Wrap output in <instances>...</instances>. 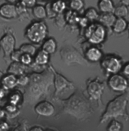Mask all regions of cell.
Segmentation results:
<instances>
[{
	"label": "cell",
	"instance_id": "obj_35",
	"mask_svg": "<svg viewBox=\"0 0 129 131\" xmlns=\"http://www.w3.org/2000/svg\"><path fill=\"white\" fill-rule=\"evenodd\" d=\"M122 72L126 76H129V63L125 64L124 66H122Z\"/></svg>",
	"mask_w": 129,
	"mask_h": 131
},
{
	"label": "cell",
	"instance_id": "obj_42",
	"mask_svg": "<svg viewBox=\"0 0 129 131\" xmlns=\"http://www.w3.org/2000/svg\"><path fill=\"white\" fill-rule=\"evenodd\" d=\"M45 131H53V130H45Z\"/></svg>",
	"mask_w": 129,
	"mask_h": 131
},
{
	"label": "cell",
	"instance_id": "obj_44",
	"mask_svg": "<svg viewBox=\"0 0 129 131\" xmlns=\"http://www.w3.org/2000/svg\"><path fill=\"white\" fill-rule=\"evenodd\" d=\"M0 49H1V48H0Z\"/></svg>",
	"mask_w": 129,
	"mask_h": 131
},
{
	"label": "cell",
	"instance_id": "obj_13",
	"mask_svg": "<svg viewBox=\"0 0 129 131\" xmlns=\"http://www.w3.org/2000/svg\"><path fill=\"white\" fill-rule=\"evenodd\" d=\"M84 58L87 61L98 62L103 58V52L96 46H90L84 52Z\"/></svg>",
	"mask_w": 129,
	"mask_h": 131
},
{
	"label": "cell",
	"instance_id": "obj_21",
	"mask_svg": "<svg viewBox=\"0 0 129 131\" xmlns=\"http://www.w3.org/2000/svg\"><path fill=\"white\" fill-rule=\"evenodd\" d=\"M32 13L33 15L38 20H43L47 17L45 6L42 5H36L34 7H33Z\"/></svg>",
	"mask_w": 129,
	"mask_h": 131
},
{
	"label": "cell",
	"instance_id": "obj_6",
	"mask_svg": "<svg viewBox=\"0 0 129 131\" xmlns=\"http://www.w3.org/2000/svg\"><path fill=\"white\" fill-rule=\"evenodd\" d=\"M102 68L109 74H115L122 68V64L121 60L115 56H107L101 59Z\"/></svg>",
	"mask_w": 129,
	"mask_h": 131
},
{
	"label": "cell",
	"instance_id": "obj_17",
	"mask_svg": "<svg viewBox=\"0 0 129 131\" xmlns=\"http://www.w3.org/2000/svg\"><path fill=\"white\" fill-rule=\"evenodd\" d=\"M49 61V55L45 51L40 49L34 56V62L37 66H45Z\"/></svg>",
	"mask_w": 129,
	"mask_h": 131
},
{
	"label": "cell",
	"instance_id": "obj_8",
	"mask_svg": "<svg viewBox=\"0 0 129 131\" xmlns=\"http://www.w3.org/2000/svg\"><path fill=\"white\" fill-rule=\"evenodd\" d=\"M104 90V84L99 80L94 79L91 80L87 85V92L90 99L100 102Z\"/></svg>",
	"mask_w": 129,
	"mask_h": 131
},
{
	"label": "cell",
	"instance_id": "obj_26",
	"mask_svg": "<svg viewBox=\"0 0 129 131\" xmlns=\"http://www.w3.org/2000/svg\"><path fill=\"white\" fill-rule=\"evenodd\" d=\"M84 6V2L83 0H71L69 3V7L73 12H80Z\"/></svg>",
	"mask_w": 129,
	"mask_h": 131
},
{
	"label": "cell",
	"instance_id": "obj_7",
	"mask_svg": "<svg viewBox=\"0 0 129 131\" xmlns=\"http://www.w3.org/2000/svg\"><path fill=\"white\" fill-rule=\"evenodd\" d=\"M107 84L112 90L118 93H125L128 88V81L119 74H112L108 79Z\"/></svg>",
	"mask_w": 129,
	"mask_h": 131
},
{
	"label": "cell",
	"instance_id": "obj_30",
	"mask_svg": "<svg viewBox=\"0 0 129 131\" xmlns=\"http://www.w3.org/2000/svg\"><path fill=\"white\" fill-rule=\"evenodd\" d=\"M17 83L18 85L24 86L30 83V77H28L27 74L21 75L17 77Z\"/></svg>",
	"mask_w": 129,
	"mask_h": 131
},
{
	"label": "cell",
	"instance_id": "obj_12",
	"mask_svg": "<svg viewBox=\"0 0 129 131\" xmlns=\"http://www.w3.org/2000/svg\"><path fill=\"white\" fill-rule=\"evenodd\" d=\"M16 6L11 3H4L0 6V16L5 19H13L18 17Z\"/></svg>",
	"mask_w": 129,
	"mask_h": 131
},
{
	"label": "cell",
	"instance_id": "obj_33",
	"mask_svg": "<svg viewBox=\"0 0 129 131\" xmlns=\"http://www.w3.org/2000/svg\"><path fill=\"white\" fill-rule=\"evenodd\" d=\"M37 0H21V4L25 8H33L36 5Z\"/></svg>",
	"mask_w": 129,
	"mask_h": 131
},
{
	"label": "cell",
	"instance_id": "obj_16",
	"mask_svg": "<svg viewBox=\"0 0 129 131\" xmlns=\"http://www.w3.org/2000/svg\"><path fill=\"white\" fill-rule=\"evenodd\" d=\"M116 18H117L113 13H102L99 16L98 22L105 28H111L112 27Z\"/></svg>",
	"mask_w": 129,
	"mask_h": 131
},
{
	"label": "cell",
	"instance_id": "obj_38",
	"mask_svg": "<svg viewBox=\"0 0 129 131\" xmlns=\"http://www.w3.org/2000/svg\"><path fill=\"white\" fill-rule=\"evenodd\" d=\"M120 2H121L122 5H123L126 7L129 6V0H120Z\"/></svg>",
	"mask_w": 129,
	"mask_h": 131
},
{
	"label": "cell",
	"instance_id": "obj_11",
	"mask_svg": "<svg viewBox=\"0 0 129 131\" xmlns=\"http://www.w3.org/2000/svg\"><path fill=\"white\" fill-rule=\"evenodd\" d=\"M34 111L37 114L43 117H50L55 112L54 105L49 101L43 100L37 103L34 107Z\"/></svg>",
	"mask_w": 129,
	"mask_h": 131
},
{
	"label": "cell",
	"instance_id": "obj_25",
	"mask_svg": "<svg viewBox=\"0 0 129 131\" xmlns=\"http://www.w3.org/2000/svg\"><path fill=\"white\" fill-rule=\"evenodd\" d=\"M99 13L94 8H89L88 9L86 10L84 18L88 20V21H95L98 20L99 18Z\"/></svg>",
	"mask_w": 129,
	"mask_h": 131
},
{
	"label": "cell",
	"instance_id": "obj_18",
	"mask_svg": "<svg viewBox=\"0 0 129 131\" xmlns=\"http://www.w3.org/2000/svg\"><path fill=\"white\" fill-rule=\"evenodd\" d=\"M56 49H57V43L53 38H48L43 41L42 45V50L45 51L49 55L55 53Z\"/></svg>",
	"mask_w": 129,
	"mask_h": 131
},
{
	"label": "cell",
	"instance_id": "obj_41",
	"mask_svg": "<svg viewBox=\"0 0 129 131\" xmlns=\"http://www.w3.org/2000/svg\"><path fill=\"white\" fill-rule=\"evenodd\" d=\"M3 74H2V71H0V80H1V78H2V77H3Z\"/></svg>",
	"mask_w": 129,
	"mask_h": 131
},
{
	"label": "cell",
	"instance_id": "obj_29",
	"mask_svg": "<svg viewBox=\"0 0 129 131\" xmlns=\"http://www.w3.org/2000/svg\"><path fill=\"white\" fill-rule=\"evenodd\" d=\"M33 61H34V59H33V57L31 56L27 55V54H23V53H22V56H21V59H20V62L21 64H23L24 65L27 66V67L31 65Z\"/></svg>",
	"mask_w": 129,
	"mask_h": 131
},
{
	"label": "cell",
	"instance_id": "obj_1",
	"mask_svg": "<svg viewBox=\"0 0 129 131\" xmlns=\"http://www.w3.org/2000/svg\"><path fill=\"white\" fill-rule=\"evenodd\" d=\"M128 99L129 93H123L110 101L100 118V124L106 122L111 118L126 116V108Z\"/></svg>",
	"mask_w": 129,
	"mask_h": 131
},
{
	"label": "cell",
	"instance_id": "obj_19",
	"mask_svg": "<svg viewBox=\"0 0 129 131\" xmlns=\"http://www.w3.org/2000/svg\"><path fill=\"white\" fill-rule=\"evenodd\" d=\"M98 8L101 13H113L115 5L112 0H99Z\"/></svg>",
	"mask_w": 129,
	"mask_h": 131
},
{
	"label": "cell",
	"instance_id": "obj_23",
	"mask_svg": "<svg viewBox=\"0 0 129 131\" xmlns=\"http://www.w3.org/2000/svg\"><path fill=\"white\" fill-rule=\"evenodd\" d=\"M129 11L128 7L120 5L117 7H115V10L113 12L114 15L117 18H125L128 15Z\"/></svg>",
	"mask_w": 129,
	"mask_h": 131
},
{
	"label": "cell",
	"instance_id": "obj_34",
	"mask_svg": "<svg viewBox=\"0 0 129 131\" xmlns=\"http://www.w3.org/2000/svg\"><path fill=\"white\" fill-rule=\"evenodd\" d=\"M5 108H6V110H7L8 112H14L16 111L17 107H16V105H14L9 103V104L6 106Z\"/></svg>",
	"mask_w": 129,
	"mask_h": 131
},
{
	"label": "cell",
	"instance_id": "obj_36",
	"mask_svg": "<svg viewBox=\"0 0 129 131\" xmlns=\"http://www.w3.org/2000/svg\"><path fill=\"white\" fill-rule=\"evenodd\" d=\"M80 21H79V23H80V24L83 27H87L88 25H87V23H88V20L86 18H81L79 20Z\"/></svg>",
	"mask_w": 129,
	"mask_h": 131
},
{
	"label": "cell",
	"instance_id": "obj_10",
	"mask_svg": "<svg viewBox=\"0 0 129 131\" xmlns=\"http://www.w3.org/2000/svg\"><path fill=\"white\" fill-rule=\"evenodd\" d=\"M0 48L2 49L5 57L9 58L15 50V38L11 34H5L0 39Z\"/></svg>",
	"mask_w": 129,
	"mask_h": 131
},
{
	"label": "cell",
	"instance_id": "obj_9",
	"mask_svg": "<svg viewBox=\"0 0 129 131\" xmlns=\"http://www.w3.org/2000/svg\"><path fill=\"white\" fill-rule=\"evenodd\" d=\"M53 70V73L54 74V86L55 89V94L58 95L62 91L65 90L66 89H74V86L73 83L68 81L64 76L58 74L55 71L53 70V68H51Z\"/></svg>",
	"mask_w": 129,
	"mask_h": 131
},
{
	"label": "cell",
	"instance_id": "obj_3",
	"mask_svg": "<svg viewBox=\"0 0 129 131\" xmlns=\"http://www.w3.org/2000/svg\"><path fill=\"white\" fill-rule=\"evenodd\" d=\"M48 34V27L45 22L38 20L30 24L25 31L27 39L34 44H39L45 40Z\"/></svg>",
	"mask_w": 129,
	"mask_h": 131
},
{
	"label": "cell",
	"instance_id": "obj_2",
	"mask_svg": "<svg viewBox=\"0 0 129 131\" xmlns=\"http://www.w3.org/2000/svg\"><path fill=\"white\" fill-rule=\"evenodd\" d=\"M64 109L67 113L81 118L90 114L91 106L83 95L75 93L64 100Z\"/></svg>",
	"mask_w": 129,
	"mask_h": 131
},
{
	"label": "cell",
	"instance_id": "obj_39",
	"mask_svg": "<svg viewBox=\"0 0 129 131\" xmlns=\"http://www.w3.org/2000/svg\"><path fill=\"white\" fill-rule=\"evenodd\" d=\"M31 131H43V129L42 128H40V127H33Z\"/></svg>",
	"mask_w": 129,
	"mask_h": 131
},
{
	"label": "cell",
	"instance_id": "obj_14",
	"mask_svg": "<svg viewBox=\"0 0 129 131\" xmlns=\"http://www.w3.org/2000/svg\"><path fill=\"white\" fill-rule=\"evenodd\" d=\"M0 85L2 89L5 90H12L15 88L18 85L17 77L10 74L3 75L0 80Z\"/></svg>",
	"mask_w": 129,
	"mask_h": 131
},
{
	"label": "cell",
	"instance_id": "obj_27",
	"mask_svg": "<svg viewBox=\"0 0 129 131\" xmlns=\"http://www.w3.org/2000/svg\"><path fill=\"white\" fill-rule=\"evenodd\" d=\"M122 128V124L115 119H113L110 121L107 127L108 131H121Z\"/></svg>",
	"mask_w": 129,
	"mask_h": 131
},
{
	"label": "cell",
	"instance_id": "obj_15",
	"mask_svg": "<svg viewBox=\"0 0 129 131\" xmlns=\"http://www.w3.org/2000/svg\"><path fill=\"white\" fill-rule=\"evenodd\" d=\"M27 69V66L24 65L21 62L12 61L7 69V74H10L18 77L21 75L25 74Z\"/></svg>",
	"mask_w": 129,
	"mask_h": 131
},
{
	"label": "cell",
	"instance_id": "obj_43",
	"mask_svg": "<svg viewBox=\"0 0 129 131\" xmlns=\"http://www.w3.org/2000/svg\"><path fill=\"white\" fill-rule=\"evenodd\" d=\"M1 5H2V3H0V6H1Z\"/></svg>",
	"mask_w": 129,
	"mask_h": 131
},
{
	"label": "cell",
	"instance_id": "obj_28",
	"mask_svg": "<svg viewBox=\"0 0 129 131\" xmlns=\"http://www.w3.org/2000/svg\"><path fill=\"white\" fill-rule=\"evenodd\" d=\"M22 98V95L21 93L15 92L12 94L9 97V103L14 105H17L21 102V99Z\"/></svg>",
	"mask_w": 129,
	"mask_h": 131
},
{
	"label": "cell",
	"instance_id": "obj_31",
	"mask_svg": "<svg viewBox=\"0 0 129 131\" xmlns=\"http://www.w3.org/2000/svg\"><path fill=\"white\" fill-rule=\"evenodd\" d=\"M46 15L47 17L50 18H55L56 16V14L53 12V8H52V2H49L46 4Z\"/></svg>",
	"mask_w": 129,
	"mask_h": 131
},
{
	"label": "cell",
	"instance_id": "obj_22",
	"mask_svg": "<svg viewBox=\"0 0 129 131\" xmlns=\"http://www.w3.org/2000/svg\"><path fill=\"white\" fill-rule=\"evenodd\" d=\"M19 50L21 52V53L27 54V55L31 56L32 57L34 56L35 54L37 53L36 47L31 43H24V44H22L20 46Z\"/></svg>",
	"mask_w": 129,
	"mask_h": 131
},
{
	"label": "cell",
	"instance_id": "obj_24",
	"mask_svg": "<svg viewBox=\"0 0 129 131\" xmlns=\"http://www.w3.org/2000/svg\"><path fill=\"white\" fill-rule=\"evenodd\" d=\"M52 8L55 14H62L66 8V3L64 0H55L52 2Z\"/></svg>",
	"mask_w": 129,
	"mask_h": 131
},
{
	"label": "cell",
	"instance_id": "obj_40",
	"mask_svg": "<svg viewBox=\"0 0 129 131\" xmlns=\"http://www.w3.org/2000/svg\"><path fill=\"white\" fill-rule=\"evenodd\" d=\"M8 2V3H11V4H14L15 2H16L18 0H6Z\"/></svg>",
	"mask_w": 129,
	"mask_h": 131
},
{
	"label": "cell",
	"instance_id": "obj_32",
	"mask_svg": "<svg viewBox=\"0 0 129 131\" xmlns=\"http://www.w3.org/2000/svg\"><path fill=\"white\" fill-rule=\"evenodd\" d=\"M22 56V53L21 52L17 49V50H15L11 55H10V58L12 61H16V62H20V59H21V57Z\"/></svg>",
	"mask_w": 129,
	"mask_h": 131
},
{
	"label": "cell",
	"instance_id": "obj_4",
	"mask_svg": "<svg viewBox=\"0 0 129 131\" xmlns=\"http://www.w3.org/2000/svg\"><path fill=\"white\" fill-rule=\"evenodd\" d=\"M84 36L91 44L98 45L106 37V29L99 23H92L86 27Z\"/></svg>",
	"mask_w": 129,
	"mask_h": 131
},
{
	"label": "cell",
	"instance_id": "obj_20",
	"mask_svg": "<svg viewBox=\"0 0 129 131\" xmlns=\"http://www.w3.org/2000/svg\"><path fill=\"white\" fill-rule=\"evenodd\" d=\"M128 27V22L125 18H116L113 26L112 31L115 34H121L124 32Z\"/></svg>",
	"mask_w": 129,
	"mask_h": 131
},
{
	"label": "cell",
	"instance_id": "obj_37",
	"mask_svg": "<svg viewBox=\"0 0 129 131\" xmlns=\"http://www.w3.org/2000/svg\"><path fill=\"white\" fill-rule=\"evenodd\" d=\"M5 110L0 107V120H1V119H2V118L5 117Z\"/></svg>",
	"mask_w": 129,
	"mask_h": 131
},
{
	"label": "cell",
	"instance_id": "obj_5",
	"mask_svg": "<svg viewBox=\"0 0 129 131\" xmlns=\"http://www.w3.org/2000/svg\"><path fill=\"white\" fill-rule=\"evenodd\" d=\"M60 56L64 63L68 65L73 64H87L86 59L82 56L79 52L72 46H66L60 50Z\"/></svg>",
	"mask_w": 129,
	"mask_h": 131
}]
</instances>
